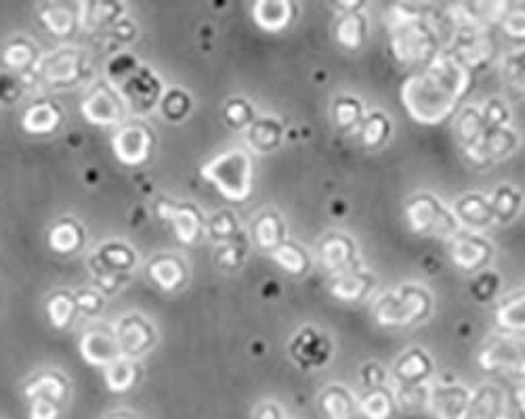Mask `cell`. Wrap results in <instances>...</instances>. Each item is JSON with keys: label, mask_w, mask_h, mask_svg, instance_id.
I'll use <instances>...</instances> for the list:
<instances>
[{"label": "cell", "mask_w": 525, "mask_h": 419, "mask_svg": "<svg viewBox=\"0 0 525 419\" xmlns=\"http://www.w3.org/2000/svg\"><path fill=\"white\" fill-rule=\"evenodd\" d=\"M116 342H118L120 355L127 358H137L145 355L155 342L154 325L141 314H127L116 323Z\"/></svg>", "instance_id": "4fadbf2b"}, {"label": "cell", "mask_w": 525, "mask_h": 419, "mask_svg": "<svg viewBox=\"0 0 525 419\" xmlns=\"http://www.w3.org/2000/svg\"><path fill=\"white\" fill-rule=\"evenodd\" d=\"M252 419H288V417L276 401H265L255 409Z\"/></svg>", "instance_id": "9f6ffc18"}, {"label": "cell", "mask_w": 525, "mask_h": 419, "mask_svg": "<svg viewBox=\"0 0 525 419\" xmlns=\"http://www.w3.org/2000/svg\"><path fill=\"white\" fill-rule=\"evenodd\" d=\"M482 116H483L485 126L488 128H507L509 122H511L509 105L504 103L502 99H498V97H492V99H488V103H485L483 109H482Z\"/></svg>", "instance_id": "681fc988"}, {"label": "cell", "mask_w": 525, "mask_h": 419, "mask_svg": "<svg viewBox=\"0 0 525 419\" xmlns=\"http://www.w3.org/2000/svg\"><path fill=\"white\" fill-rule=\"evenodd\" d=\"M515 398H517V407H520V414H521L523 419H525V382L521 384V388L517 390Z\"/></svg>", "instance_id": "6f0895ef"}, {"label": "cell", "mask_w": 525, "mask_h": 419, "mask_svg": "<svg viewBox=\"0 0 525 419\" xmlns=\"http://www.w3.org/2000/svg\"><path fill=\"white\" fill-rule=\"evenodd\" d=\"M358 414L364 419H393L398 414V401H395L393 390L385 388L366 390L358 398Z\"/></svg>", "instance_id": "f1b7e54d"}, {"label": "cell", "mask_w": 525, "mask_h": 419, "mask_svg": "<svg viewBox=\"0 0 525 419\" xmlns=\"http://www.w3.org/2000/svg\"><path fill=\"white\" fill-rule=\"evenodd\" d=\"M488 200L492 214H494V222L515 220L523 204V195L511 185H501Z\"/></svg>", "instance_id": "e575fe53"}, {"label": "cell", "mask_w": 525, "mask_h": 419, "mask_svg": "<svg viewBox=\"0 0 525 419\" xmlns=\"http://www.w3.org/2000/svg\"><path fill=\"white\" fill-rule=\"evenodd\" d=\"M252 241L261 247L263 252H274L286 239V222L276 210H263L255 216L250 227Z\"/></svg>", "instance_id": "7402d4cb"}, {"label": "cell", "mask_w": 525, "mask_h": 419, "mask_svg": "<svg viewBox=\"0 0 525 419\" xmlns=\"http://www.w3.org/2000/svg\"><path fill=\"white\" fill-rule=\"evenodd\" d=\"M209 235L219 246L246 237L236 214L230 212V210H219V212L212 214V219L209 220Z\"/></svg>", "instance_id": "8d00e7d4"}, {"label": "cell", "mask_w": 525, "mask_h": 419, "mask_svg": "<svg viewBox=\"0 0 525 419\" xmlns=\"http://www.w3.org/2000/svg\"><path fill=\"white\" fill-rule=\"evenodd\" d=\"M504 419H507V417H504Z\"/></svg>", "instance_id": "91938a15"}, {"label": "cell", "mask_w": 525, "mask_h": 419, "mask_svg": "<svg viewBox=\"0 0 525 419\" xmlns=\"http://www.w3.org/2000/svg\"><path fill=\"white\" fill-rule=\"evenodd\" d=\"M433 376V358L425 349H408L393 365L391 390H427Z\"/></svg>", "instance_id": "9c48e42d"}, {"label": "cell", "mask_w": 525, "mask_h": 419, "mask_svg": "<svg viewBox=\"0 0 525 419\" xmlns=\"http://www.w3.org/2000/svg\"><path fill=\"white\" fill-rule=\"evenodd\" d=\"M498 287H501V277H498L494 271H490L488 268V271L477 273L475 281L471 284V293H473V298L477 300V303H485V300L494 298Z\"/></svg>", "instance_id": "f907efd6"}, {"label": "cell", "mask_w": 525, "mask_h": 419, "mask_svg": "<svg viewBox=\"0 0 525 419\" xmlns=\"http://www.w3.org/2000/svg\"><path fill=\"white\" fill-rule=\"evenodd\" d=\"M507 415V395L501 386L483 384L471 390L469 419H504Z\"/></svg>", "instance_id": "cb8c5ba5"}, {"label": "cell", "mask_w": 525, "mask_h": 419, "mask_svg": "<svg viewBox=\"0 0 525 419\" xmlns=\"http://www.w3.org/2000/svg\"><path fill=\"white\" fill-rule=\"evenodd\" d=\"M366 111L364 103L353 95H341L333 103V117L334 124L342 133H358L361 120H364Z\"/></svg>", "instance_id": "1f68e13d"}, {"label": "cell", "mask_w": 525, "mask_h": 419, "mask_svg": "<svg viewBox=\"0 0 525 419\" xmlns=\"http://www.w3.org/2000/svg\"><path fill=\"white\" fill-rule=\"evenodd\" d=\"M488 130L485 126V120L482 116V109L477 107H464L456 117V135L460 145L466 149H471L475 143L482 139V135Z\"/></svg>", "instance_id": "d590c367"}, {"label": "cell", "mask_w": 525, "mask_h": 419, "mask_svg": "<svg viewBox=\"0 0 525 419\" xmlns=\"http://www.w3.org/2000/svg\"><path fill=\"white\" fill-rule=\"evenodd\" d=\"M406 216L414 233L423 237L452 239L460 233L456 214L433 193H417L408 200Z\"/></svg>", "instance_id": "5b68a950"}, {"label": "cell", "mask_w": 525, "mask_h": 419, "mask_svg": "<svg viewBox=\"0 0 525 419\" xmlns=\"http://www.w3.org/2000/svg\"><path fill=\"white\" fill-rule=\"evenodd\" d=\"M450 55L458 59L466 70H482L494 57V42L483 28H458Z\"/></svg>", "instance_id": "7c38bea8"}, {"label": "cell", "mask_w": 525, "mask_h": 419, "mask_svg": "<svg viewBox=\"0 0 525 419\" xmlns=\"http://www.w3.org/2000/svg\"><path fill=\"white\" fill-rule=\"evenodd\" d=\"M135 377H137V373H135V365L131 358H127V357L116 358L114 363H109L106 367V382L109 386V390H114V392H125L131 388Z\"/></svg>", "instance_id": "b9f144b4"}, {"label": "cell", "mask_w": 525, "mask_h": 419, "mask_svg": "<svg viewBox=\"0 0 525 419\" xmlns=\"http://www.w3.org/2000/svg\"><path fill=\"white\" fill-rule=\"evenodd\" d=\"M360 379L364 390H374V388H385L389 384V373L385 371V367L380 363H366L360 371Z\"/></svg>", "instance_id": "f5cc1de1"}, {"label": "cell", "mask_w": 525, "mask_h": 419, "mask_svg": "<svg viewBox=\"0 0 525 419\" xmlns=\"http://www.w3.org/2000/svg\"><path fill=\"white\" fill-rule=\"evenodd\" d=\"M317 405L323 419H358V398L342 384H330L320 392Z\"/></svg>", "instance_id": "603a6c76"}, {"label": "cell", "mask_w": 525, "mask_h": 419, "mask_svg": "<svg viewBox=\"0 0 525 419\" xmlns=\"http://www.w3.org/2000/svg\"><path fill=\"white\" fill-rule=\"evenodd\" d=\"M391 130L393 126H391V120H389V116L376 109L364 116V120H361L358 128V135H360L361 145L374 152V149H380L387 145L389 136H391Z\"/></svg>", "instance_id": "4dcf8cb0"}, {"label": "cell", "mask_w": 525, "mask_h": 419, "mask_svg": "<svg viewBox=\"0 0 525 419\" xmlns=\"http://www.w3.org/2000/svg\"><path fill=\"white\" fill-rule=\"evenodd\" d=\"M517 147H520V136L515 135V130H511L509 126L488 128L475 145L466 149V155L477 166H490V163H496L504 160V157L513 155Z\"/></svg>", "instance_id": "9a60e30c"}, {"label": "cell", "mask_w": 525, "mask_h": 419, "mask_svg": "<svg viewBox=\"0 0 525 419\" xmlns=\"http://www.w3.org/2000/svg\"><path fill=\"white\" fill-rule=\"evenodd\" d=\"M57 122H60V111L51 103H34L23 116V128L36 135L51 133Z\"/></svg>", "instance_id": "74e56055"}, {"label": "cell", "mask_w": 525, "mask_h": 419, "mask_svg": "<svg viewBox=\"0 0 525 419\" xmlns=\"http://www.w3.org/2000/svg\"><path fill=\"white\" fill-rule=\"evenodd\" d=\"M374 287V277L366 268H358V271H349L336 277H330V292L333 296L345 303H360L364 300Z\"/></svg>", "instance_id": "4316f807"}, {"label": "cell", "mask_w": 525, "mask_h": 419, "mask_svg": "<svg viewBox=\"0 0 525 419\" xmlns=\"http://www.w3.org/2000/svg\"><path fill=\"white\" fill-rule=\"evenodd\" d=\"M74 303H76V309H80L87 317H97V314L103 311V300L90 290L78 293V296L74 298Z\"/></svg>", "instance_id": "11a10c76"}, {"label": "cell", "mask_w": 525, "mask_h": 419, "mask_svg": "<svg viewBox=\"0 0 525 419\" xmlns=\"http://www.w3.org/2000/svg\"><path fill=\"white\" fill-rule=\"evenodd\" d=\"M61 405L47 398H30V419H57Z\"/></svg>", "instance_id": "db71d44e"}, {"label": "cell", "mask_w": 525, "mask_h": 419, "mask_svg": "<svg viewBox=\"0 0 525 419\" xmlns=\"http://www.w3.org/2000/svg\"><path fill=\"white\" fill-rule=\"evenodd\" d=\"M158 214L162 219L173 222L179 241L183 244H196L202 237L204 219L196 206L179 204V201H160Z\"/></svg>", "instance_id": "d6986e66"}, {"label": "cell", "mask_w": 525, "mask_h": 419, "mask_svg": "<svg viewBox=\"0 0 525 419\" xmlns=\"http://www.w3.org/2000/svg\"><path fill=\"white\" fill-rule=\"evenodd\" d=\"M80 350H82V357L87 358L90 365H101V367H108L109 363H114L116 358L122 357L114 333L101 331V330L84 333V338L80 342Z\"/></svg>", "instance_id": "83f0119b"}, {"label": "cell", "mask_w": 525, "mask_h": 419, "mask_svg": "<svg viewBox=\"0 0 525 419\" xmlns=\"http://www.w3.org/2000/svg\"><path fill=\"white\" fill-rule=\"evenodd\" d=\"M246 254H248V239L242 237L238 241H231V244H223L217 247V265L225 268V271H238L239 266L244 265Z\"/></svg>", "instance_id": "f6af8a7d"}, {"label": "cell", "mask_w": 525, "mask_h": 419, "mask_svg": "<svg viewBox=\"0 0 525 419\" xmlns=\"http://www.w3.org/2000/svg\"><path fill=\"white\" fill-rule=\"evenodd\" d=\"M502 30L509 38L525 41V5L509 6L507 15L502 17Z\"/></svg>", "instance_id": "816d5d0a"}, {"label": "cell", "mask_w": 525, "mask_h": 419, "mask_svg": "<svg viewBox=\"0 0 525 419\" xmlns=\"http://www.w3.org/2000/svg\"><path fill=\"white\" fill-rule=\"evenodd\" d=\"M502 78L517 97H525V49L509 52L502 59Z\"/></svg>", "instance_id": "ab89813d"}, {"label": "cell", "mask_w": 525, "mask_h": 419, "mask_svg": "<svg viewBox=\"0 0 525 419\" xmlns=\"http://www.w3.org/2000/svg\"><path fill=\"white\" fill-rule=\"evenodd\" d=\"M372 312L376 323L387 330H406L423 323L433 312V296L423 285L406 284L398 290L380 293L374 300Z\"/></svg>", "instance_id": "3957f363"}, {"label": "cell", "mask_w": 525, "mask_h": 419, "mask_svg": "<svg viewBox=\"0 0 525 419\" xmlns=\"http://www.w3.org/2000/svg\"><path fill=\"white\" fill-rule=\"evenodd\" d=\"M120 95L125 103L133 107L135 114H150L162 101V84L154 71L139 68L135 74L120 84Z\"/></svg>", "instance_id": "5bb4252c"}, {"label": "cell", "mask_w": 525, "mask_h": 419, "mask_svg": "<svg viewBox=\"0 0 525 419\" xmlns=\"http://www.w3.org/2000/svg\"><path fill=\"white\" fill-rule=\"evenodd\" d=\"M152 152V136L150 130L133 124V126L122 128L114 136V154L127 166H139L144 163Z\"/></svg>", "instance_id": "ffe728a7"}, {"label": "cell", "mask_w": 525, "mask_h": 419, "mask_svg": "<svg viewBox=\"0 0 525 419\" xmlns=\"http://www.w3.org/2000/svg\"><path fill=\"white\" fill-rule=\"evenodd\" d=\"M471 390L463 384L429 386L427 405L437 419H469Z\"/></svg>", "instance_id": "e0dca14e"}, {"label": "cell", "mask_w": 525, "mask_h": 419, "mask_svg": "<svg viewBox=\"0 0 525 419\" xmlns=\"http://www.w3.org/2000/svg\"><path fill=\"white\" fill-rule=\"evenodd\" d=\"M496 321L504 331H525V287L511 292L496 309Z\"/></svg>", "instance_id": "f546056e"}, {"label": "cell", "mask_w": 525, "mask_h": 419, "mask_svg": "<svg viewBox=\"0 0 525 419\" xmlns=\"http://www.w3.org/2000/svg\"><path fill=\"white\" fill-rule=\"evenodd\" d=\"M225 120L231 128H248L257 120L255 107L246 99H242V97H236V99H230L225 103Z\"/></svg>", "instance_id": "7dc6e473"}, {"label": "cell", "mask_w": 525, "mask_h": 419, "mask_svg": "<svg viewBox=\"0 0 525 419\" xmlns=\"http://www.w3.org/2000/svg\"><path fill=\"white\" fill-rule=\"evenodd\" d=\"M150 277L162 290H179L185 281V266L174 256H158L150 265Z\"/></svg>", "instance_id": "836d02e7"}, {"label": "cell", "mask_w": 525, "mask_h": 419, "mask_svg": "<svg viewBox=\"0 0 525 419\" xmlns=\"http://www.w3.org/2000/svg\"><path fill=\"white\" fill-rule=\"evenodd\" d=\"M49 241L57 252L61 254L74 252L76 247L80 246V228H78L72 220H63L60 225L53 227Z\"/></svg>", "instance_id": "bcb514c9"}, {"label": "cell", "mask_w": 525, "mask_h": 419, "mask_svg": "<svg viewBox=\"0 0 525 419\" xmlns=\"http://www.w3.org/2000/svg\"><path fill=\"white\" fill-rule=\"evenodd\" d=\"M109 419H137V417H131V415H114V417H109Z\"/></svg>", "instance_id": "680465c9"}, {"label": "cell", "mask_w": 525, "mask_h": 419, "mask_svg": "<svg viewBox=\"0 0 525 419\" xmlns=\"http://www.w3.org/2000/svg\"><path fill=\"white\" fill-rule=\"evenodd\" d=\"M391 52L404 68H427L439 57V34L423 6L395 5L389 17Z\"/></svg>", "instance_id": "7a4b0ae2"}, {"label": "cell", "mask_w": 525, "mask_h": 419, "mask_svg": "<svg viewBox=\"0 0 525 419\" xmlns=\"http://www.w3.org/2000/svg\"><path fill=\"white\" fill-rule=\"evenodd\" d=\"M317 252H320L322 266L330 273V277L364 268L358 246H355V241L349 237L347 233L341 231L326 233L320 239V244H317Z\"/></svg>", "instance_id": "ba28073f"}, {"label": "cell", "mask_w": 525, "mask_h": 419, "mask_svg": "<svg viewBox=\"0 0 525 419\" xmlns=\"http://www.w3.org/2000/svg\"><path fill=\"white\" fill-rule=\"evenodd\" d=\"M364 3H341L334 5L336 22L334 34L342 49L358 51L364 47L368 38V19L364 15Z\"/></svg>", "instance_id": "ac0fdd59"}, {"label": "cell", "mask_w": 525, "mask_h": 419, "mask_svg": "<svg viewBox=\"0 0 525 419\" xmlns=\"http://www.w3.org/2000/svg\"><path fill=\"white\" fill-rule=\"evenodd\" d=\"M269 256L277 266L284 268L288 275H295V277H301V275H305L311 268V258L307 250L299 244H295V241H284L280 247L269 252Z\"/></svg>", "instance_id": "d6a6232c"}, {"label": "cell", "mask_w": 525, "mask_h": 419, "mask_svg": "<svg viewBox=\"0 0 525 419\" xmlns=\"http://www.w3.org/2000/svg\"><path fill=\"white\" fill-rule=\"evenodd\" d=\"M125 105L118 88H114L109 82H99L89 90L87 99L82 101V114L89 122L109 126L125 117Z\"/></svg>", "instance_id": "30bf717a"}, {"label": "cell", "mask_w": 525, "mask_h": 419, "mask_svg": "<svg viewBox=\"0 0 525 419\" xmlns=\"http://www.w3.org/2000/svg\"><path fill=\"white\" fill-rule=\"evenodd\" d=\"M36 49L32 47L28 41L17 38V41L9 42L3 52V61L9 65L11 70H30L34 68L36 61Z\"/></svg>", "instance_id": "7bdbcfd3"}, {"label": "cell", "mask_w": 525, "mask_h": 419, "mask_svg": "<svg viewBox=\"0 0 525 419\" xmlns=\"http://www.w3.org/2000/svg\"><path fill=\"white\" fill-rule=\"evenodd\" d=\"M296 13H299V6L290 3V0H280V3L263 0V3L252 5V19L265 32L286 30L295 22Z\"/></svg>", "instance_id": "d4e9b609"}, {"label": "cell", "mask_w": 525, "mask_h": 419, "mask_svg": "<svg viewBox=\"0 0 525 419\" xmlns=\"http://www.w3.org/2000/svg\"><path fill=\"white\" fill-rule=\"evenodd\" d=\"M471 71L450 52L439 57L418 74L410 76L401 88V103L418 124H442L456 111L471 88Z\"/></svg>", "instance_id": "6da1fadb"}, {"label": "cell", "mask_w": 525, "mask_h": 419, "mask_svg": "<svg viewBox=\"0 0 525 419\" xmlns=\"http://www.w3.org/2000/svg\"><path fill=\"white\" fill-rule=\"evenodd\" d=\"M450 256L458 268L466 273L488 271L492 258H494V246L479 233H458L450 239Z\"/></svg>", "instance_id": "8fae6325"}, {"label": "cell", "mask_w": 525, "mask_h": 419, "mask_svg": "<svg viewBox=\"0 0 525 419\" xmlns=\"http://www.w3.org/2000/svg\"><path fill=\"white\" fill-rule=\"evenodd\" d=\"M66 382L57 373H42L28 386L25 395H28V398H47V401L61 405L63 398H66Z\"/></svg>", "instance_id": "f35d334b"}, {"label": "cell", "mask_w": 525, "mask_h": 419, "mask_svg": "<svg viewBox=\"0 0 525 419\" xmlns=\"http://www.w3.org/2000/svg\"><path fill=\"white\" fill-rule=\"evenodd\" d=\"M202 176L221 191L223 198L244 201L252 191V157L246 149H230L204 163Z\"/></svg>", "instance_id": "277c9868"}, {"label": "cell", "mask_w": 525, "mask_h": 419, "mask_svg": "<svg viewBox=\"0 0 525 419\" xmlns=\"http://www.w3.org/2000/svg\"><path fill=\"white\" fill-rule=\"evenodd\" d=\"M78 15L66 5H47L42 9V22L55 36H68L74 30Z\"/></svg>", "instance_id": "60d3db41"}, {"label": "cell", "mask_w": 525, "mask_h": 419, "mask_svg": "<svg viewBox=\"0 0 525 419\" xmlns=\"http://www.w3.org/2000/svg\"><path fill=\"white\" fill-rule=\"evenodd\" d=\"M479 365L485 371H504L507 376L525 382V342L513 333L490 338L479 352Z\"/></svg>", "instance_id": "8992f818"}, {"label": "cell", "mask_w": 525, "mask_h": 419, "mask_svg": "<svg viewBox=\"0 0 525 419\" xmlns=\"http://www.w3.org/2000/svg\"><path fill=\"white\" fill-rule=\"evenodd\" d=\"M76 311L78 309L74 298H70L68 293H55L49 300V317L55 327H66L72 323Z\"/></svg>", "instance_id": "c3c4849f"}, {"label": "cell", "mask_w": 525, "mask_h": 419, "mask_svg": "<svg viewBox=\"0 0 525 419\" xmlns=\"http://www.w3.org/2000/svg\"><path fill=\"white\" fill-rule=\"evenodd\" d=\"M288 352L293 361L305 371L322 369L333 357V342H330L326 331L317 330L314 325H305L296 330L293 340L288 342Z\"/></svg>", "instance_id": "52a82bcc"}, {"label": "cell", "mask_w": 525, "mask_h": 419, "mask_svg": "<svg viewBox=\"0 0 525 419\" xmlns=\"http://www.w3.org/2000/svg\"><path fill=\"white\" fill-rule=\"evenodd\" d=\"M454 214L460 227H466L471 233L485 231L494 225V214H492L490 200L482 193H464L456 204H454Z\"/></svg>", "instance_id": "44dd1931"}, {"label": "cell", "mask_w": 525, "mask_h": 419, "mask_svg": "<svg viewBox=\"0 0 525 419\" xmlns=\"http://www.w3.org/2000/svg\"><path fill=\"white\" fill-rule=\"evenodd\" d=\"M38 76L49 87H74L84 76V59L76 49H60L38 63Z\"/></svg>", "instance_id": "2e32d148"}, {"label": "cell", "mask_w": 525, "mask_h": 419, "mask_svg": "<svg viewBox=\"0 0 525 419\" xmlns=\"http://www.w3.org/2000/svg\"><path fill=\"white\" fill-rule=\"evenodd\" d=\"M284 124L276 116L257 117L255 122L246 128V141L252 152L257 154H271L282 145L284 141Z\"/></svg>", "instance_id": "484cf974"}, {"label": "cell", "mask_w": 525, "mask_h": 419, "mask_svg": "<svg viewBox=\"0 0 525 419\" xmlns=\"http://www.w3.org/2000/svg\"><path fill=\"white\" fill-rule=\"evenodd\" d=\"M160 107H162V114H164L166 120L179 122V120H183L187 114H190L192 97L187 95L185 90L173 88V90H168V93L162 95Z\"/></svg>", "instance_id": "ee69618b"}]
</instances>
